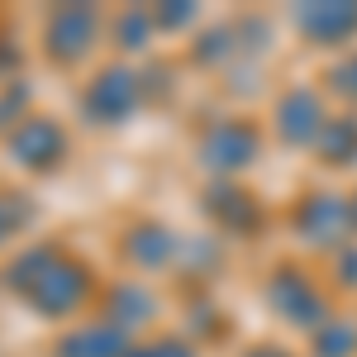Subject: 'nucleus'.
Listing matches in <instances>:
<instances>
[{
  "label": "nucleus",
  "instance_id": "obj_1",
  "mask_svg": "<svg viewBox=\"0 0 357 357\" xmlns=\"http://www.w3.org/2000/svg\"><path fill=\"white\" fill-rule=\"evenodd\" d=\"M5 291L20 296L43 319H67V314H77L91 301L96 276H91V267L82 257H72L62 243H29L10 257Z\"/></svg>",
  "mask_w": 357,
  "mask_h": 357
},
{
  "label": "nucleus",
  "instance_id": "obj_2",
  "mask_svg": "<svg viewBox=\"0 0 357 357\" xmlns=\"http://www.w3.org/2000/svg\"><path fill=\"white\" fill-rule=\"evenodd\" d=\"M77 105H82V119H86V124H96V129L129 124V119L138 114V105H143V72L124 67V62L100 67V72L82 86Z\"/></svg>",
  "mask_w": 357,
  "mask_h": 357
},
{
  "label": "nucleus",
  "instance_id": "obj_3",
  "mask_svg": "<svg viewBox=\"0 0 357 357\" xmlns=\"http://www.w3.org/2000/svg\"><path fill=\"white\" fill-rule=\"evenodd\" d=\"M262 153V129L243 119V114H229V119H210L200 138H195V162L205 172H215L220 181H234V172L257 162Z\"/></svg>",
  "mask_w": 357,
  "mask_h": 357
},
{
  "label": "nucleus",
  "instance_id": "obj_4",
  "mask_svg": "<svg viewBox=\"0 0 357 357\" xmlns=\"http://www.w3.org/2000/svg\"><path fill=\"white\" fill-rule=\"evenodd\" d=\"M262 296L272 305L276 319H286V324H296V329H319L324 319H329V301H324V291L314 286V276L296 267V262H281L272 276H267V286H262Z\"/></svg>",
  "mask_w": 357,
  "mask_h": 357
},
{
  "label": "nucleus",
  "instance_id": "obj_5",
  "mask_svg": "<svg viewBox=\"0 0 357 357\" xmlns=\"http://www.w3.org/2000/svg\"><path fill=\"white\" fill-rule=\"evenodd\" d=\"M291 229H296V238L310 248H348L353 238V205H348V195L343 191H305L296 200V210H291Z\"/></svg>",
  "mask_w": 357,
  "mask_h": 357
},
{
  "label": "nucleus",
  "instance_id": "obj_6",
  "mask_svg": "<svg viewBox=\"0 0 357 357\" xmlns=\"http://www.w3.org/2000/svg\"><path fill=\"white\" fill-rule=\"evenodd\" d=\"M10 158H15V167H24V172H33V176H53L57 167L67 162V153H72V138H67V129H62V119L57 114H29L20 129H10Z\"/></svg>",
  "mask_w": 357,
  "mask_h": 357
},
{
  "label": "nucleus",
  "instance_id": "obj_7",
  "mask_svg": "<svg viewBox=\"0 0 357 357\" xmlns=\"http://www.w3.org/2000/svg\"><path fill=\"white\" fill-rule=\"evenodd\" d=\"M100 43V10L91 5H57L43 15V53L53 67H77Z\"/></svg>",
  "mask_w": 357,
  "mask_h": 357
},
{
  "label": "nucleus",
  "instance_id": "obj_8",
  "mask_svg": "<svg viewBox=\"0 0 357 357\" xmlns=\"http://www.w3.org/2000/svg\"><path fill=\"white\" fill-rule=\"evenodd\" d=\"M329 124V110H324V96L314 86H286L272 105V134L276 143L286 148H314L319 134Z\"/></svg>",
  "mask_w": 357,
  "mask_h": 357
},
{
  "label": "nucleus",
  "instance_id": "obj_9",
  "mask_svg": "<svg viewBox=\"0 0 357 357\" xmlns=\"http://www.w3.org/2000/svg\"><path fill=\"white\" fill-rule=\"evenodd\" d=\"M205 215H210V224H215L220 234H234V238H252V234L262 229V205H257V195L243 191V186H234V181H215V186L205 191Z\"/></svg>",
  "mask_w": 357,
  "mask_h": 357
},
{
  "label": "nucleus",
  "instance_id": "obj_10",
  "mask_svg": "<svg viewBox=\"0 0 357 357\" xmlns=\"http://www.w3.org/2000/svg\"><path fill=\"white\" fill-rule=\"evenodd\" d=\"M296 29L314 48H343V43L357 38V5H343V0L296 5Z\"/></svg>",
  "mask_w": 357,
  "mask_h": 357
},
{
  "label": "nucleus",
  "instance_id": "obj_11",
  "mask_svg": "<svg viewBox=\"0 0 357 357\" xmlns=\"http://www.w3.org/2000/svg\"><path fill=\"white\" fill-rule=\"evenodd\" d=\"M176 252H181V234H172V229L158 224V220L134 224V229L119 238V257H124L134 272H162V267H176Z\"/></svg>",
  "mask_w": 357,
  "mask_h": 357
},
{
  "label": "nucleus",
  "instance_id": "obj_12",
  "mask_svg": "<svg viewBox=\"0 0 357 357\" xmlns=\"http://www.w3.org/2000/svg\"><path fill=\"white\" fill-rule=\"evenodd\" d=\"M129 348H134L129 333L114 329L110 319H91V324L57 338V357H124Z\"/></svg>",
  "mask_w": 357,
  "mask_h": 357
},
{
  "label": "nucleus",
  "instance_id": "obj_13",
  "mask_svg": "<svg viewBox=\"0 0 357 357\" xmlns=\"http://www.w3.org/2000/svg\"><path fill=\"white\" fill-rule=\"evenodd\" d=\"M105 319H110L114 329L134 333L143 324H153L158 319V296L143 286V281H119L110 291V310H105Z\"/></svg>",
  "mask_w": 357,
  "mask_h": 357
},
{
  "label": "nucleus",
  "instance_id": "obj_14",
  "mask_svg": "<svg viewBox=\"0 0 357 357\" xmlns=\"http://www.w3.org/2000/svg\"><path fill=\"white\" fill-rule=\"evenodd\" d=\"M314 153H319V162L324 167H357V114H329V124H324V134L314 143Z\"/></svg>",
  "mask_w": 357,
  "mask_h": 357
},
{
  "label": "nucleus",
  "instance_id": "obj_15",
  "mask_svg": "<svg viewBox=\"0 0 357 357\" xmlns=\"http://www.w3.org/2000/svg\"><path fill=\"white\" fill-rule=\"evenodd\" d=\"M353 353H357V319H348V314H329L310 333V357H353Z\"/></svg>",
  "mask_w": 357,
  "mask_h": 357
},
{
  "label": "nucleus",
  "instance_id": "obj_16",
  "mask_svg": "<svg viewBox=\"0 0 357 357\" xmlns=\"http://www.w3.org/2000/svg\"><path fill=\"white\" fill-rule=\"evenodd\" d=\"M33 215H38V205H33L24 191H15V186H0V248L15 243L20 234H29Z\"/></svg>",
  "mask_w": 357,
  "mask_h": 357
},
{
  "label": "nucleus",
  "instance_id": "obj_17",
  "mask_svg": "<svg viewBox=\"0 0 357 357\" xmlns=\"http://www.w3.org/2000/svg\"><path fill=\"white\" fill-rule=\"evenodd\" d=\"M153 38H158V24H153V10H148V5L119 10V20H114V43H119L124 53H143Z\"/></svg>",
  "mask_w": 357,
  "mask_h": 357
},
{
  "label": "nucleus",
  "instance_id": "obj_18",
  "mask_svg": "<svg viewBox=\"0 0 357 357\" xmlns=\"http://www.w3.org/2000/svg\"><path fill=\"white\" fill-rule=\"evenodd\" d=\"M29 105H33V86L10 77V82L0 86V129H20L29 114H33Z\"/></svg>",
  "mask_w": 357,
  "mask_h": 357
},
{
  "label": "nucleus",
  "instance_id": "obj_19",
  "mask_svg": "<svg viewBox=\"0 0 357 357\" xmlns=\"http://www.w3.org/2000/svg\"><path fill=\"white\" fill-rule=\"evenodd\" d=\"M153 24H158V33H176V29L195 24V5H186V0H172V5H153Z\"/></svg>",
  "mask_w": 357,
  "mask_h": 357
},
{
  "label": "nucleus",
  "instance_id": "obj_20",
  "mask_svg": "<svg viewBox=\"0 0 357 357\" xmlns=\"http://www.w3.org/2000/svg\"><path fill=\"white\" fill-rule=\"evenodd\" d=\"M124 357H195V348L186 338H148V343H134Z\"/></svg>",
  "mask_w": 357,
  "mask_h": 357
},
{
  "label": "nucleus",
  "instance_id": "obj_21",
  "mask_svg": "<svg viewBox=\"0 0 357 357\" xmlns=\"http://www.w3.org/2000/svg\"><path fill=\"white\" fill-rule=\"evenodd\" d=\"M329 91H338L343 100H353V105H357V53H348L343 62H333V67H329Z\"/></svg>",
  "mask_w": 357,
  "mask_h": 357
},
{
  "label": "nucleus",
  "instance_id": "obj_22",
  "mask_svg": "<svg viewBox=\"0 0 357 357\" xmlns=\"http://www.w3.org/2000/svg\"><path fill=\"white\" fill-rule=\"evenodd\" d=\"M333 267H338V281H343V286H357V248L353 243L338 248V252H333Z\"/></svg>",
  "mask_w": 357,
  "mask_h": 357
},
{
  "label": "nucleus",
  "instance_id": "obj_23",
  "mask_svg": "<svg viewBox=\"0 0 357 357\" xmlns=\"http://www.w3.org/2000/svg\"><path fill=\"white\" fill-rule=\"evenodd\" d=\"M243 357H296L291 348H281V343H257V348H248Z\"/></svg>",
  "mask_w": 357,
  "mask_h": 357
},
{
  "label": "nucleus",
  "instance_id": "obj_24",
  "mask_svg": "<svg viewBox=\"0 0 357 357\" xmlns=\"http://www.w3.org/2000/svg\"><path fill=\"white\" fill-rule=\"evenodd\" d=\"M348 205H353V229H357V191L348 195Z\"/></svg>",
  "mask_w": 357,
  "mask_h": 357
}]
</instances>
